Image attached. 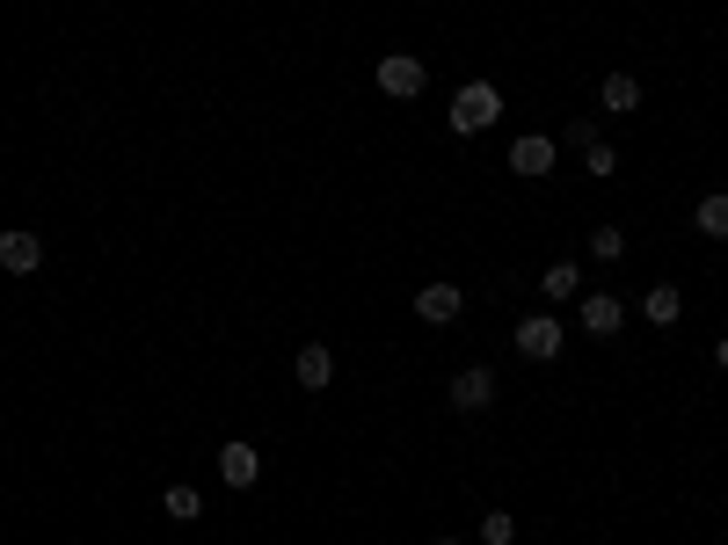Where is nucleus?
Returning <instances> with one entry per match:
<instances>
[{"mask_svg": "<svg viewBox=\"0 0 728 545\" xmlns=\"http://www.w3.org/2000/svg\"><path fill=\"white\" fill-rule=\"evenodd\" d=\"M291 379L306 385V393H328V385H336V356H328V342H306V350L291 356Z\"/></svg>", "mask_w": 728, "mask_h": 545, "instance_id": "obj_7", "label": "nucleus"}, {"mask_svg": "<svg viewBox=\"0 0 728 545\" xmlns=\"http://www.w3.org/2000/svg\"><path fill=\"white\" fill-rule=\"evenodd\" d=\"M218 480H226L234 495H248V487L263 480V451L248 444V436H234V444H218Z\"/></svg>", "mask_w": 728, "mask_h": 545, "instance_id": "obj_3", "label": "nucleus"}, {"mask_svg": "<svg viewBox=\"0 0 728 545\" xmlns=\"http://www.w3.org/2000/svg\"><path fill=\"white\" fill-rule=\"evenodd\" d=\"M714 364H721V371H728V334H721V342H714Z\"/></svg>", "mask_w": 728, "mask_h": 545, "instance_id": "obj_20", "label": "nucleus"}, {"mask_svg": "<svg viewBox=\"0 0 728 545\" xmlns=\"http://www.w3.org/2000/svg\"><path fill=\"white\" fill-rule=\"evenodd\" d=\"M590 255H598V262H619V255H627V233H619V226H598V233H590Z\"/></svg>", "mask_w": 728, "mask_h": 545, "instance_id": "obj_16", "label": "nucleus"}, {"mask_svg": "<svg viewBox=\"0 0 728 545\" xmlns=\"http://www.w3.org/2000/svg\"><path fill=\"white\" fill-rule=\"evenodd\" d=\"M460 313H466V291H460V284H444V277L415 291V320H430V328H452Z\"/></svg>", "mask_w": 728, "mask_h": 545, "instance_id": "obj_4", "label": "nucleus"}, {"mask_svg": "<svg viewBox=\"0 0 728 545\" xmlns=\"http://www.w3.org/2000/svg\"><path fill=\"white\" fill-rule=\"evenodd\" d=\"M582 167H590V175H598V182H605L612 167H619V153H612V145H605V139H598V145H590V153H582Z\"/></svg>", "mask_w": 728, "mask_h": 545, "instance_id": "obj_18", "label": "nucleus"}, {"mask_svg": "<svg viewBox=\"0 0 728 545\" xmlns=\"http://www.w3.org/2000/svg\"><path fill=\"white\" fill-rule=\"evenodd\" d=\"M37 262H45V240H37V233H23V226H8V233H0V269H8V277H29Z\"/></svg>", "mask_w": 728, "mask_h": 545, "instance_id": "obj_8", "label": "nucleus"}, {"mask_svg": "<svg viewBox=\"0 0 728 545\" xmlns=\"http://www.w3.org/2000/svg\"><path fill=\"white\" fill-rule=\"evenodd\" d=\"M692 226H700L706 240H728V197H700V212H692Z\"/></svg>", "mask_w": 728, "mask_h": 545, "instance_id": "obj_14", "label": "nucleus"}, {"mask_svg": "<svg viewBox=\"0 0 728 545\" xmlns=\"http://www.w3.org/2000/svg\"><path fill=\"white\" fill-rule=\"evenodd\" d=\"M582 328H590L598 342H605V334H619V328H627V306H619L612 291H582Z\"/></svg>", "mask_w": 728, "mask_h": 545, "instance_id": "obj_9", "label": "nucleus"}, {"mask_svg": "<svg viewBox=\"0 0 728 545\" xmlns=\"http://www.w3.org/2000/svg\"><path fill=\"white\" fill-rule=\"evenodd\" d=\"M641 313H649V328H670L685 313V291L678 284H649V299H641Z\"/></svg>", "mask_w": 728, "mask_h": 545, "instance_id": "obj_12", "label": "nucleus"}, {"mask_svg": "<svg viewBox=\"0 0 728 545\" xmlns=\"http://www.w3.org/2000/svg\"><path fill=\"white\" fill-rule=\"evenodd\" d=\"M488 401H495V371H488V364H466L460 379H452V407H460V415H481Z\"/></svg>", "mask_w": 728, "mask_h": 545, "instance_id": "obj_6", "label": "nucleus"}, {"mask_svg": "<svg viewBox=\"0 0 728 545\" xmlns=\"http://www.w3.org/2000/svg\"><path fill=\"white\" fill-rule=\"evenodd\" d=\"M379 96H393V102L423 96V59H409V51H393V59H379Z\"/></svg>", "mask_w": 728, "mask_h": 545, "instance_id": "obj_5", "label": "nucleus"}, {"mask_svg": "<svg viewBox=\"0 0 728 545\" xmlns=\"http://www.w3.org/2000/svg\"><path fill=\"white\" fill-rule=\"evenodd\" d=\"M561 145H576V153H590V145H598V124H590V117H576L568 131H561Z\"/></svg>", "mask_w": 728, "mask_h": 545, "instance_id": "obj_19", "label": "nucleus"}, {"mask_svg": "<svg viewBox=\"0 0 728 545\" xmlns=\"http://www.w3.org/2000/svg\"><path fill=\"white\" fill-rule=\"evenodd\" d=\"M161 509H168V517H175V523H197V517H204V495H197L190 480H175L168 495H161Z\"/></svg>", "mask_w": 728, "mask_h": 545, "instance_id": "obj_13", "label": "nucleus"}, {"mask_svg": "<svg viewBox=\"0 0 728 545\" xmlns=\"http://www.w3.org/2000/svg\"><path fill=\"white\" fill-rule=\"evenodd\" d=\"M510 175H525V182H539V175H554V139H517L510 145Z\"/></svg>", "mask_w": 728, "mask_h": 545, "instance_id": "obj_10", "label": "nucleus"}, {"mask_svg": "<svg viewBox=\"0 0 728 545\" xmlns=\"http://www.w3.org/2000/svg\"><path fill=\"white\" fill-rule=\"evenodd\" d=\"M430 545H460V538H430Z\"/></svg>", "mask_w": 728, "mask_h": 545, "instance_id": "obj_21", "label": "nucleus"}, {"mask_svg": "<svg viewBox=\"0 0 728 545\" xmlns=\"http://www.w3.org/2000/svg\"><path fill=\"white\" fill-rule=\"evenodd\" d=\"M510 342H517V356H532V364H554V356H561V342H568V334H561V320H554V313H525V320H517V334H510Z\"/></svg>", "mask_w": 728, "mask_h": 545, "instance_id": "obj_2", "label": "nucleus"}, {"mask_svg": "<svg viewBox=\"0 0 728 545\" xmlns=\"http://www.w3.org/2000/svg\"><path fill=\"white\" fill-rule=\"evenodd\" d=\"M444 117H452V131H460V139H474V131H488V124L503 117V96H495L488 80H466L460 96H452V110H444Z\"/></svg>", "mask_w": 728, "mask_h": 545, "instance_id": "obj_1", "label": "nucleus"}, {"mask_svg": "<svg viewBox=\"0 0 728 545\" xmlns=\"http://www.w3.org/2000/svg\"><path fill=\"white\" fill-rule=\"evenodd\" d=\"M598 110H612V117H633V110H641V80H633V73H605Z\"/></svg>", "mask_w": 728, "mask_h": 545, "instance_id": "obj_11", "label": "nucleus"}, {"mask_svg": "<svg viewBox=\"0 0 728 545\" xmlns=\"http://www.w3.org/2000/svg\"><path fill=\"white\" fill-rule=\"evenodd\" d=\"M481 538L488 545H510V538H517V517H510V509H488V517H481Z\"/></svg>", "mask_w": 728, "mask_h": 545, "instance_id": "obj_17", "label": "nucleus"}, {"mask_svg": "<svg viewBox=\"0 0 728 545\" xmlns=\"http://www.w3.org/2000/svg\"><path fill=\"white\" fill-rule=\"evenodd\" d=\"M539 291H547V299H576V291H582V269H576V262H554V269L539 277Z\"/></svg>", "mask_w": 728, "mask_h": 545, "instance_id": "obj_15", "label": "nucleus"}]
</instances>
